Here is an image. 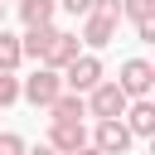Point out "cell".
Returning a JSON list of instances; mask_svg holds the SVG:
<instances>
[{
	"label": "cell",
	"mask_w": 155,
	"mask_h": 155,
	"mask_svg": "<svg viewBox=\"0 0 155 155\" xmlns=\"http://www.w3.org/2000/svg\"><path fill=\"white\" fill-rule=\"evenodd\" d=\"M82 39L73 34V29H53V39H48V48H44V58H39V68H53V73H63L82 48H78Z\"/></svg>",
	"instance_id": "cell-5"
},
{
	"label": "cell",
	"mask_w": 155,
	"mask_h": 155,
	"mask_svg": "<svg viewBox=\"0 0 155 155\" xmlns=\"http://www.w3.org/2000/svg\"><path fill=\"white\" fill-rule=\"evenodd\" d=\"M58 10H68L73 19H82V15L92 10V0H58Z\"/></svg>",
	"instance_id": "cell-17"
},
{
	"label": "cell",
	"mask_w": 155,
	"mask_h": 155,
	"mask_svg": "<svg viewBox=\"0 0 155 155\" xmlns=\"http://www.w3.org/2000/svg\"><path fill=\"white\" fill-rule=\"evenodd\" d=\"M58 78H63V87H68V92H82V97H87V92L102 82V58H97V53H78Z\"/></svg>",
	"instance_id": "cell-1"
},
{
	"label": "cell",
	"mask_w": 155,
	"mask_h": 155,
	"mask_svg": "<svg viewBox=\"0 0 155 155\" xmlns=\"http://www.w3.org/2000/svg\"><path fill=\"white\" fill-rule=\"evenodd\" d=\"M82 102H87V116H97V121H111V116H121V111H126V102H131V97H126L116 82H107V78H102V82H97V87H92Z\"/></svg>",
	"instance_id": "cell-3"
},
{
	"label": "cell",
	"mask_w": 155,
	"mask_h": 155,
	"mask_svg": "<svg viewBox=\"0 0 155 155\" xmlns=\"http://www.w3.org/2000/svg\"><path fill=\"white\" fill-rule=\"evenodd\" d=\"M121 19H155V0H121Z\"/></svg>",
	"instance_id": "cell-14"
},
{
	"label": "cell",
	"mask_w": 155,
	"mask_h": 155,
	"mask_svg": "<svg viewBox=\"0 0 155 155\" xmlns=\"http://www.w3.org/2000/svg\"><path fill=\"white\" fill-rule=\"evenodd\" d=\"M24 63V53H19V34H5L0 29V73H15Z\"/></svg>",
	"instance_id": "cell-13"
},
{
	"label": "cell",
	"mask_w": 155,
	"mask_h": 155,
	"mask_svg": "<svg viewBox=\"0 0 155 155\" xmlns=\"http://www.w3.org/2000/svg\"><path fill=\"white\" fill-rule=\"evenodd\" d=\"M15 5H19L24 29H34V24H53V15H58V0H15Z\"/></svg>",
	"instance_id": "cell-12"
},
{
	"label": "cell",
	"mask_w": 155,
	"mask_h": 155,
	"mask_svg": "<svg viewBox=\"0 0 155 155\" xmlns=\"http://www.w3.org/2000/svg\"><path fill=\"white\" fill-rule=\"evenodd\" d=\"M136 34H140L145 44H155V19H136Z\"/></svg>",
	"instance_id": "cell-19"
},
{
	"label": "cell",
	"mask_w": 155,
	"mask_h": 155,
	"mask_svg": "<svg viewBox=\"0 0 155 155\" xmlns=\"http://www.w3.org/2000/svg\"><path fill=\"white\" fill-rule=\"evenodd\" d=\"M10 102H19V78H15V73H0V111H5Z\"/></svg>",
	"instance_id": "cell-15"
},
{
	"label": "cell",
	"mask_w": 155,
	"mask_h": 155,
	"mask_svg": "<svg viewBox=\"0 0 155 155\" xmlns=\"http://www.w3.org/2000/svg\"><path fill=\"white\" fill-rule=\"evenodd\" d=\"M58 92H63V78H58L53 68H34L29 78H19V97H24L29 107H48Z\"/></svg>",
	"instance_id": "cell-2"
},
{
	"label": "cell",
	"mask_w": 155,
	"mask_h": 155,
	"mask_svg": "<svg viewBox=\"0 0 155 155\" xmlns=\"http://www.w3.org/2000/svg\"><path fill=\"white\" fill-rule=\"evenodd\" d=\"M126 97H150V87H155V68L145 63V58H126L121 63V73L111 78Z\"/></svg>",
	"instance_id": "cell-4"
},
{
	"label": "cell",
	"mask_w": 155,
	"mask_h": 155,
	"mask_svg": "<svg viewBox=\"0 0 155 155\" xmlns=\"http://www.w3.org/2000/svg\"><path fill=\"white\" fill-rule=\"evenodd\" d=\"M116 24H121V19H111V15H97V10H87V15H82V34H78V39H82L87 48H107V44L116 39Z\"/></svg>",
	"instance_id": "cell-8"
},
{
	"label": "cell",
	"mask_w": 155,
	"mask_h": 155,
	"mask_svg": "<svg viewBox=\"0 0 155 155\" xmlns=\"http://www.w3.org/2000/svg\"><path fill=\"white\" fill-rule=\"evenodd\" d=\"M44 145H53L58 155H73V150L87 145V131H82V121H48V140Z\"/></svg>",
	"instance_id": "cell-9"
},
{
	"label": "cell",
	"mask_w": 155,
	"mask_h": 155,
	"mask_svg": "<svg viewBox=\"0 0 155 155\" xmlns=\"http://www.w3.org/2000/svg\"><path fill=\"white\" fill-rule=\"evenodd\" d=\"M53 29H58V24H34V29H24V34H19V53L39 63L44 48H48V39H53Z\"/></svg>",
	"instance_id": "cell-11"
},
{
	"label": "cell",
	"mask_w": 155,
	"mask_h": 155,
	"mask_svg": "<svg viewBox=\"0 0 155 155\" xmlns=\"http://www.w3.org/2000/svg\"><path fill=\"white\" fill-rule=\"evenodd\" d=\"M0 155H24V140L15 131H0Z\"/></svg>",
	"instance_id": "cell-16"
},
{
	"label": "cell",
	"mask_w": 155,
	"mask_h": 155,
	"mask_svg": "<svg viewBox=\"0 0 155 155\" xmlns=\"http://www.w3.org/2000/svg\"><path fill=\"white\" fill-rule=\"evenodd\" d=\"M44 111H48V121H82V116H87V102H82V92H68V87H63Z\"/></svg>",
	"instance_id": "cell-10"
},
{
	"label": "cell",
	"mask_w": 155,
	"mask_h": 155,
	"mask_svg": "<svg viewBox=\"0 0 155 155\" xmlns=\"http://www.w3.org/2000/svg\"><path fill=\"white\" fill-rule=\"evenodd\" d=\"M87 145H97L102 155H126V150H131V131H126L121 116H111V121H97V131H92Z\"/></svg>",
	"instance_id": "cell-6"
},
{
	"label": "cell",
	"mask_w": 155,
	"mask_h": 155,
	"mask_svg": "<svg viewBox=\"0 0 155 155\" xmlns=\"http://www.w3.org/2000/svg\"><path fill=\"white\" fill-rule=\"evenodd\" d=\"M24 155H58L53 145H34V150H24Z\"/></svg>",
	"instance_id": "cell-20"
},
{
	"label": "cell",
	"mask_w": 155,
	"mask_h": 155,
	"mask_svg": "<svg viewBox=\"0 0 155 155\" xmlns=\"http://www.w3.org/2000/svg\"><path fill=\"white\" fill-rule=\"evenodd\" d=\"M121 121H126L131 140L155 136V102H150V97H131V102H126V111H121Z\"/></svg>",
	"instance_id": "cell-7"
},
{
	"label": "cell",
	"mask_w": 155,
	"mask_h": 155,
	"mask_svg": "<svg viewBox=\"0 0 155 155\" xmlns=\"http://www.w3.org/2000/svg\"><path fill=\"white\" fill-rule=\"evenodd\" d=\"M73 155H102V150H97V145H82V150H73Z\"/></svg>",
	"instance_id": "cell-21"
},
{
	"label": "cell",
	"mask_w": 155,
	"mask_h": 155,
	"mask_svg": "<svg viewBox=\"0 0 155 155\" xmlns=\"http://www.w3.org/2000/svg\"><path fill=\"white\" fill-rule=\"evenodd\" d=\"M92 10H97V15H111V19H121V0H92Z\"/></svg>",
	"instance_id": "cell-18"
},
{
	"label": "cell",
	"mask_w": 155,
	"mask_h": 155,
	"mask_svg": "<svg viewBox=\"0 0 155 155\" xmlns=\"http://www.w3.org/2000/svg\"><path fill=\"white\" fill-rule=\"evenodd\" d=\"M0 24H5V0H0Z\"/></svg>",
	"instance_id": "cell-22"
}]
</instances>
